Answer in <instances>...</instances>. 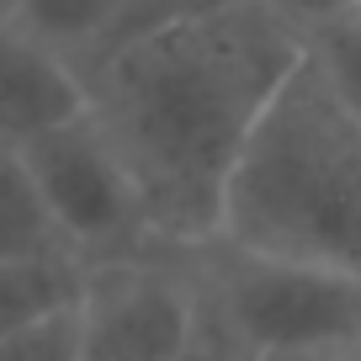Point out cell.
<instances>
[{"label": "cell", "mask_w": 361, "mask_h": 361, "mask_svg": "<svg viewBox=\"0 0 361 361\" xmlns=\"http://www.w3.org/2000/svg\"><path fill=\"white\" fill-rule=\"evenodd\" d=\"M11 255H75V250L59 234L22 149L0 144V260Z\"/></svg>", "instance_id": "obj_9"}, {"label": "cell", "mask_w": 361, "mask_h": 361, "mask_svg": "<svg viewBox=\"0 0 361 361\" xmlns=\"http://www.w3.org/2000/svg\"><path fill=\"white\" fill-rule=\"evenodd\" d=\"M22 159L32 170L48 213H54L59 234L69 239V250L85 266L90 260H112V255H133V250H159L149 239L133 170L123 165V154L106 138V128L96 123V112L32 138L22 149Z\"/></svg>", "instance_id": "obj_5"}, {"label": "cell", "mask_w": 361, "mask_h": 361, "mask_svg": "<svg viewBox=\"0 0 361 361\" xmlns=\"http://www.w3.org/2000/svg\"><path fill=\"white\" fill-rule=\"evenodd\" d=\"M90 112V80L59 48L27 27L0 22V144L27 149L32 138Z\"/></svg>", "instance_id": "obj_6"}, {"label": "cell", "mask_w": 361, "mask_h": 361, "mask_svg": "<svg viewBox=\"0 0 361 361\" xmlns=\"http://www.w3.org/2000/svg\"><path fill=\"white\" fill-rule=\"evenodd\" d=\"M213 329L250 356L276 350H350L361 340V276L250 255L224 239L192 250Z\"/></svg>", "instance_id": "obj_3"}, {"label": "cell", "mask_w": 361, "mask_h": 361, "mask_svg": "<svg viewBox=\"0 0 361 361\" xmlns=\"http://www.w3.org/2000/svg\"><path fill=\"white\" fill-rule=\"evenodd\" d=\"M159 6H165V11H170V0H159Z\"/></svg>", "instance_id": "obj_17"}, {"label": "cell", "mask_w": 361, "mask_h": 361, "mask_svg": "<svg viewBox=\"0 0 361 361\" xmlns=\"http://www.w3.org/2000/svg\"><path fill=\"white\" fill-rule=\"evenodd\" d=\"M154 16H165L159 0H22L16 6V27L59 48L69 64L85 69V80L117 43H128Z\"/></svg>", "instance_id": "obj_7"}, {"label": "cell", "mask_w": 361, "mask_h": 361, "mask_svg": "<svg viewBox=\"0 0 361 361\" xmlns=\"http://www.w3.org/2000/svg\"><path fill=\"white\" fill-rule=\"evenodd\" d=\"M308 37L266 0L207 16H154L90 69V112L133 170L149 239L192 250L218 239L224 192L266 102Z\"/></svg>", "instance_id": "obj_1"}, {"label": "cell", "mask_w": 361, "mask_h": 361, "mask_svg": "<svg viewBox=\"0 0 361 361\" xmlns=\"http://www.w3.org/2000/svg\"><path fill=\"white\" fill-rule=\"evenodd\" d=\"M16 6L22 0H0V22H16Z\"/></svg>", "instance_id": "obj_15"}, {"label": "cell", "mask_w": 361, "mask_h": 361, "mask_svg": "<svg viewBox=\"0 0 361 361\" xmlns=\"http://www.w3.org/2000/svg\"><path fill=\"white\" fill-rule=\"evenodd\" d=\"M85 293V260L80 255H11L0 260V345L27 324L75 308Z\"/></svg>", "instance_id": "obj_8"}, {"label": "cell", "mask_w": 361, "mask_h": 361, "mask_svg": "<svg viewBox=\"0 0 361 361\" xmlns=\"http://www.w3.org/2000/svg\"><path fill=\"white\" fill-rule=\"evenodd\" d=\"M250 361H350V350H276V356H250Z\"/></svg>", "instance_id": "obj_14"}, {"label": "cell", "mask_w": 361, "mask_h": 361, "mask_svg": "<svg viewBox=\"0 0 361 361\" xmlns=\"http://www.w3.org/2000/svg\"><path fill=\"white\" fill-rule=\"evenodd\" d=\"M218 239L361 276V117L308 48L266 102L224 192Z\"/></svg>", "instance_id": "obj_2"}, {"label": "cell", "mask_w": 361, "mask_h": 361, "mask_svg": "<svg viewBox=\"0 0 361 361\" xmlns=\"http://www.w3.org/2000/svg\"><path fill=\"white\" fill-rule=\"evenodd\" d=\"M180 361H239V350L228 345V340H224V335H218V329H213V319H207V335L197 340V345L186 350V356H180Z\"/></svg>", "instance_id": "obj_13"}, {"label": "cell", "mask_w": 361, "mask_h": 361, "mask_svg": "<svg viewBox=\"0 0 361 361\" xmlns=\"http://www.w3.org/2000/svg\"><path fill=\"white\" fill-rule=\"evenodd\" d=\"M266 6L276 16H287L303 37H314V32H324V27H335V22L361 11V0H266Z\"/></svg>", "instance_id": "obj_12"}, {"label": "cell", "mask_w": 361, "mask_h": 361, "mask_svg": "<svg viewBox=\"0 0 361 361\" xmlns=\"http://www.w3.org/2000/svg\"><path fill=\"white\" fill-rule=\"evenodd\" d=\"M207 335L192 255L133 250L90 260L80 293V361H180Z\"/></svg>", "instance_id": "obj_4"}, {"label": "cell", "mask_w": 361, "mask_h": 361, "mask_svg": "<svg viewBox=\"0 0 361 361\" xmlns=\"http://www.w3.org/2000/svg\"><path fill=\"white\" fill-rule=\"evenodd\" d=\"M350 361H361V340H356V345H350Z\"/></svg>", "instance_id": "obj_16"}, {"label": "cell", "mask_w": 361, "mask_h": 361, "mask_svg": "<svg viewBox=\"0 0 361 361\" xmlns=\"http://www.w3.org/2000/svg\"><path fill=\"white\" fill-rule=\"evenodd\" d=\"M0 361H80V303L11 335L0 345Z\"/></svg>", "instance_id": "obj_11"}, {"label": "cell", "mask_w": 361, "mask_h": 361, "mask_svg": "<svg viewBox=\"0 0 361 361\" xmlns=\"http://www.w3.org/2000/svg\"><path fill=\"white\" fill-rule=\"evenodd\" d=\"M308 48L324 64V75L335 80V90L345 96V106L361 117V11L335 22V27H324V32H314Z\"/></svg>", "instance_id": "obj_10"}]
</instances>
